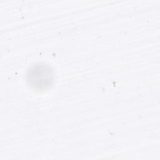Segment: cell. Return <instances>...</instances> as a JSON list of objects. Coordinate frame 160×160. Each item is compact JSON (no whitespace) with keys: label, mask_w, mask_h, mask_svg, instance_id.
Wrapping results in <instances>:
<instances>
[{"label":"cell","mask_w":160,"mask_h":160,"mask_svg":"<svg viewBox=\"0 0 160 160\" xmlns=\"http://www.w3.org/2000/svg\"><path fill=\"white\" fill-rule=\"evenodd\" d=\"M28 81L34 88L42 89L50 85L53 79L52 70L49 66H33L28 73Z\"/></svg>","instance_id":"1"}]
</instances>
